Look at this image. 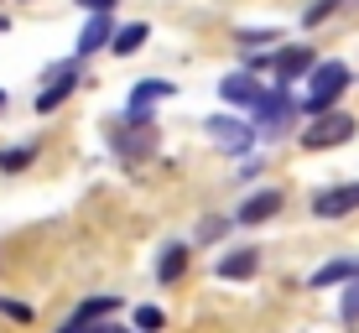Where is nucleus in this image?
<instances>
[{"label":"nucleus","instance_id":"2","mask_svg":"<svg viewBox=\"0 0 359 333\" xmlns=\"http://www.w3.org/2000/svg\"><path fill=\"white\" fill-rule=\"evenodd\" d=\"M359 135L354 115H333V109H323V115H313V125L302 130V146L307 151H333V146H349Z\"/></svg>","mask_w":359,"mask_h":333},{"label":"nucleus","instance_id":"18","mask_svg":"<svg viewBox=\"0 0 359 333\" xmlns=\"http://www.w3.org/2000/svg\"><path fill=\"white\" fill-rule=\"evenodd\" d=\"M339 313H344V323H359V276L349 281V292H344V307H339Z\"/></svg>","mask_w":359,"mask_h":333},{"label":"nucleus","instance_id":"20","mask_svg":"<svg viewBox=\"0 0 359 333\" xmlns=\"http://www.w3.org/2000/svg\"><path fill=\"white\" fill-rule=\"evenodd\" d=\"M167 318L156 313V307H135V328H162Z\"/></svg>","mask_w":359,"mask_h":333},{"label":"nucleus","instance_id":"21","mask_svg":"<svg viewBox=\"0 0 359 333\" xmlns=\"http://www.w3.org/2000/svg\"><path fill=\"white\" fill-rule=\"evenodd\" d=\"M261 42H281V36H276V32H271V36H266V32H245V36H240V47H245V53H255Z\"/></svg>","mask_w":359,"mask_h":333},{"label":"nucleus","instance_id":"24","mask_svg":"<svg viewBox=\"0 0 359 333\" xmlns=\"http://www.w3.org/2000/svg\"><path fill=\"white\" fill-rule=\"evenodd\" d=\"M0 104H6V94H0Z\"/></svg>","mask_w":359,"mask_h":333},{"label":"nucleus","instance_id":"8","mask_svg":"<svg viewBox=\"0 0 359 333\" xmlns=\"http://www.w3.org/2000/svg\"><path fill=\"white\" fill-rule=\"evenodd\" d=\"M276 208H281V193L276 188H261V193H250V198L240 203V214H234V219H240V224H266Z\"/></svg>","mask_w":359,"mask_h":333},{"label":"nucleus","instance_id":"22","mask_svg":"<svg viewBox=\"0 0 359 333\" xmlns=\"http://www.w3.org/2000/svg\"><path fill=\"white\" fill-rule=\"evenodd\" d=\"M83 11H115V0H79Z\"/></svg>","mask_w":359,"mask_h":333},{"label":"nucleus","instance_id":"14","mask_svg":"<svg viewBox=\"0 0 359 333\" xmlns=\"http://www.w3.org/2000/svg\"><path fill=\"white\" fill-rule=\"evenodd\" d=\"M359 276V261H328L313 271V287H339V281H354Z\"/></svg>","mask_w":359,"mask_h":333},{"label":"nucleus","instance_id":"6","mask_svg":"<svg viewBox=\"0 0 359 333\" xmlns=\"http://www.w3.org/2000/svg\"><path fill=\"white\" fill-rule=\"evenodd\" d=\"M219 100H224V104H261V100H266V83L250 79V73H224Z\"/></svg>","mask_w":359,"mask_h":333},{"label":"nucleus","instance_id":"7","mask_svg":"<svg viewBox=\"0 0 359 333\" xmlns=\"http://www.w3.org/2000/svg\"><path fill=\"white\" fill-rule=\"evenodd\" d=\"M115 32H120V27L109 21V11H89V27H83V36H79V57L109 47V42H115Z\"/></svg>","mask_w":359,"mask_h":333},{"label":"nucleus","instance_id":"5","mask_svg":"<svg viewBox=\"0 0 359 333\" xmlns=\"http://www.w3.org/2000/svg\"><path fill=\"white\" fill-rule=\"evenodd\" d=\"M208 135H214V146H224V151H245L261 130H250L245 120H234V115H214V120H208Z\"/></svg>","mask_w":359,"mask_h":333},{"label":"nucleus","instance_id":"15","mask_svg":"<svg viewBox=\"0 0 359 333\" xmlns=\"http://www.w3.org/2000/svg\"><path fill=\"white\" fill-rule=\"evenodd\" d=\"M167 94H172L167 79H141V83H135V94H130V109H151L156 100H167Z\"/></svg>","mask_w":359,"mask_h":333},{"label":"nucleus","instance_id":"3","mask_svg":"<svg viewBox=\"0 0 359 333\" xmlns=\"http://www.w3.org/2000/svg\"><path fill=\"white\" fill-rule=\"evenodd\" d=\"M255 109H261V125H255V130H261L266 141H276V135L292 125V94L281 89V83H276V89H266V100Z\"/></svg>","mask_w":359,"mask_h":333},{"label":"nucleus","instance_id":"11","mask_svg":"<svg viewBox=\"0 0 359 333\" xmlns=\"http://www.w3.org/2000/svg\"><path fill=\"white\" fill-rule=\"evenodd\" d=\"M73 89H79V68H63V73L53 79V89H42V94H36V109H42V115H53V109L63 104Z\"/></svg>","mask_w":359,"mask_h":333},{"label":"nucleus","instance_id":"19","mask_svg":"<svg viewBox=\"0 0 359 333\" xmlns=\"http://www.w3.org/2000/svg\"><path fill=\"white\" fill-rule=\"evenodd\" d=\"M333 6H339V0H318V6H307V16H302V21H307V27H318V21H328V16H333Z\"/></svg>","mask_w":359,"mask_h":333},{"label":"nucleus","instance_id":"9","mask_svg":"<svg viewBox=\"0 0 359 333\" xmlns=\"http://www.w3.org/2000/svg\"><path fill=\"white\" fill-rule=\"evenodd\" d=\"M219 276L224 281H250L255 271H261V250H229V255H219Z\"/></svg>","mask_w":359,"mask_h":333},{"label":"nucleus","instance_id":"13","mask_svg":"<svg viewBox=\"0 0 359 333\" xmlns=\"http://www.w3.org/2000/svg\"><path fill=\"white\" fill-rule=\"evenodd\" d=\"M146 36H151V27H146V21H130V27H120V32H115V42H109V53H115V57H130L135 47L146 42Z\"/></svg>","mask_w":359,"mask_h":333},{"label":"nucleus","instance_id":"17","mask_svg":"<svg viewBox=\"0 0 359 333\" xmlns=\"http://www.w3.org/2000/svg\"><path fill=\"white\" fill-rule=\"evenodd\" d=\"M36 162V146H16V151H0V172H21Z\"/></svg>","mask_w":359,"mask_h":333},{"label":"nucleus","instance_id":"4","mask_svg":"<svg viewBox=\"0 0 359 333\" xmlns=\"http://www.w3.org/2000/svg\"><path fill=\"white\" fill-rule=\"evenodd\" d=\"M359 208V182H344V188H323L313 198V214L318 219H344V214H354Z\"/></svg>","mask_w":359,"mask_h":333},{"label":"nucleus","instance_id":"16","mask_svg":"<svg viewBox=\"0 0 359 333\" xmlns=\"http://www.w3.org/2000/svg\"><path fill=\"white\" fill-rule=\"evenodd\" d=\"M182 271H188V245H167V255H162V266H156V276H162V281H177Z\"/></svg>","mask_w":359,"mask_h":333},{"label":"nucleus","instance_id":"12","mask_svg":"<svg viewBox=\"0 0 359 333\" xmlns=\"http://www.w3.org/2000/svg\"><path fill=\"white\" fill-rule=\"evenodd\" d=\"M109 313H120V297H89V302H79V307H73V318H68V323L79 328V323H94V318H109Z\"/></svg>","mask_w":359,"mask_h":333},{"label":"nucleus","instance_id":"23","mask_svg":"<svg viewBox=\"0 0 359 333\" xmlns=\"http://www.w3.org/2000/svg\"><path fill=\"white\" fill-rule=\"evenodd\" d=\"M6 27H11V21H6V16H0V32H6Z\"/></svg>","mask_w":359,"mask_h":333},{"label":"nucleus","instance_id":"10","mask_svg":"<svg viewBox=\"0 0 359 333\" xmlns=\"http://www.w3.org/2000/svg\"><path fill=\"white\" fill-rule=\"evenodd\" d=\"M313 47H287V53H276V83H292L302 79V73H313Z\"/></svg>","mask_w":359,"mask_h":333},{"label":"nucleus","instance_id":"1","mask_svg":"<svg viewBox=\"0 0 359 333\" xmlns=\"http://www.w3.org/2000/svg\"><path fill=\"white\" fill-rule=\"evenodd\" d=\"M344 89H349V63H318L313 68V83H307V115H323L344 100Z\"/></svg>","mask_w":359,"mask_h":333}]
</instances>
